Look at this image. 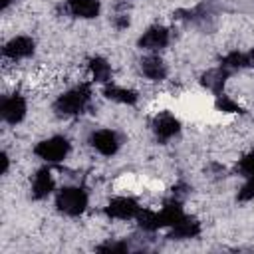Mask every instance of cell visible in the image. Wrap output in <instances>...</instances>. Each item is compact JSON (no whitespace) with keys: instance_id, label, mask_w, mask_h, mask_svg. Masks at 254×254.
<instances>
[{"instance_id":"obj_21","label":"cell","mask_w":254,"mask_h":254,"mask_svg":"<svg viewBox=\"0 0 254 254\" xmlns=\"http://www.w3.org/2000/svg\"><path fill=\"white\" fill-rule=\"evenodd\" d=\"M234 171H236L240 177H244V179H252V177H254V149L248 151L246 155H242V157L238 159Z\"/></svg>"},{"instance_id":"obj_14","label":"cell","mask_w":254,"mask_h":254,"mask_svg":"<svg viewBox=\"0 0 254 254\" xmlns=\"http://www.w3.org/2000/svg\"><path fill=\"white\" fill-rule=\"evenodd\" d=\"M200 230H202V226H200L198 218L185 214L175 226H171L167 238L169 240H190V238H196L200 234Z\"/></svg>"},{"instance_id":"obj_27","label":"cell","mask_w":254,"mask_h":254,"mask_svg":"<svg viewBox=\"0 0 254 254\" xmlns=\"http://www.w3.org/2000/svg\"><path fill=\"white\" fill-rule=\"evenodd\" d=\"M246 67L254 69V48H250V50L246 52Z\"/></svg>"},{"instance_id":"obj_12","label":"cell","mask_w":254,"mask_h":254,"mask_svg":"<svg viewBox=\"0 0 254 254\" xmlns=\"http://www.w3.org/2000/svg\"><path fill=\"white\" fill-rule=\"evenodd\" d=\"M56 189V181L52 175L50 167H42L36 171V175L32 177V185H30V194L36 200H44L48 198Z\"/></svg>"},{"instance_id":"obj_10","label":"cell","mask_w":254,"mask_h":254,"mask_svg":"<svg viewBox=\"0 0 254 254\" xmlns=\"http://www.w3.org/2000/svg\"><path fill=\"white\" fill-rule=\"evenodd\" d=\"M34 52H36V42L30 36H16V38L8 40L2 48V56L8 60H14V62L30 58V56H34Z\"/></svg>"},{"instance_id":"obj_2","label":"cell","mask_w":254,"mask_h":254,"mask_svg":"<svg viewBox=\"0 0 254 254\" xmlns=\"http://www.w3.org/2000/svg\"><path fill=\"white\" fill-rule=\"evenodd\" d=\"M89 196L81 187H62L56 192V208L65 216H79L85 212Z\"/></svg>"},{"instance_id":"obj_24","label":"cell","mask_w":254,"mask_h":254,"mask_svg":"<svg viewBox=\"0 0 254 254\" xmlns=\"http://www.w3.org/2000/svg\"><path fill=\"white\" fill-rule=\"evenodd\" d=\"M204 173H208V177H210L212 181H218V179H224V177H226V169H224L220 163H216V161L208 163L206 169H204Z\"/></svg>"},{"instance_id":"obj_7","label":"cell","mask_w":254,"mask_h":254,"mask_svg":"<svg viewBox=\"0 0 254 254\" xmlns=\"http://www.w3.org/2000/svg\"><path fill=\"white\" fill-rule=\"evenodd\" d=\"M171 42V30L161 26V24H153L149 26L137 40V48L145 50V52H159L163 48H167Z\"/></svg>"},{"instance_id":"obj_25","label":"cell","mask_w":254,"mask_h":254,"mask_svg":"<svg viewBox=\"0 0 254 254\" xmlns=\"http://www.w3.org/2000/svg\"><path fill=\"white\" fill-rule=\"evenodd\" d=\"M111 24H113L115 30H125V28H129V24H131L129 14H127V12H117V14L113 16Z\"/></svg>"},{"instance_id":"obj_11","label":"cell","mask_w":254,"mask_h":254,"mask_svg":"<svg viewBox=\"0 0 254 254\" xmlns=\"http://www.w3.org/2000/svg\"><path fill=\"white\" fill-rule=\"evenodd\" d=\"M230 73H232V71H228L226 67L216 65V67H210V69L202 71L200 77H198V83H200L204 89H208V91L216 97V95L224 93V85H226Z\"/></svg>"},{"instance_id":"obj_6","label":"cell","mask_w":254,"mask_h":254,"mask_svg":"<svg viewBox=\"0 0 254 254\" xmlns=\"http://www.w3.org/2000/svg\"><path fill=\"white\" fill-rule=\"evenodd\" d=\"M151 131L159 143H167L181 133V121L171 111H159L151 119Z\"/></svg>"},{"instance_id":"obj_13","label":"cell","mask_w":254,"mask_h":254,"mask_svg":"<svg viewBox=\"0 0 254 254\" xmlns=\"http://www.w3.org/2000/svg\"><path fill=\"white\" fill-rule=\"evenodd\" d=\"M139 69L151 81H163L169 75V67H167L165 60L161 56H157L155 52L153 54H147V56H143L139 60Z\"/></svg>"},{"instance_id":"obj_3","label":"cell","mask_w":254,"mask_h":254,"mask_svg":"<svg viewBox=\"0 0 254 254\" xmlns=\"http://www.w3.org/2000/svg\"><path fill=\"white\" fill-rule=\"evenodd\" d=\"M69 149H71V143L67 137L54 135V137L38 141L34 145V155L50 165V163H62L69 155Z\"/></svg>"},{"instance_id":"obj_23","label":"cell","mask_w":254,"mask_h":254,"mask_svg":"<svg viewBox=\"0 0 254 254\" xmlns=\"http://www.w3.org/2000/svg\"><path fill=\"white\" fill-rule=\"evenodd\" d=\"M190 185H187L185 181H179L173 189H171V198H175V200H181V202H185L187 198H189V194H190Z\"/></svg>"},{"instance_id":"obj_22","label":"cell","mask_w":254,"mask_h":254,"mask_svg":"<svg viewBox=\"0 0 254 254\" xmlns=\"http://www.w3.org/2000/svg\"><path fill=\"white\" fill-rule=\"evenodd\" d=\"M236 200H240V202L254 200V177H252V179H244V185L238 189Z\"/></svg>"},{"instance_id":"obj_1","label":"cell","mask_w":254,"mask_h":254,"mask_svg":"<svg viewBox=\"0 0 254 254\" xmlns=\"http://www.w3.org/2000/svg\"><path fill=\"white\" fill-rule=\"evenodd\" d=\"M91 83H79L69 87L67 91H64L62 95H58V99L54 101V113L58 117H75L81 115L91 101Z\"/></svg>"},{"instance_id":"obj_18","label":"cell","mask_w":254,"mask_h":254,"mask_svg":"<svg viewBox=\"0 0 254 254\" xmlns=\"http://www.w3.org/2000/svg\"><path fill=\"white\" fill-rule=\"evenodd\" d=\"M218 65L226 67L228 71H238V69H244V67H246V52L232 50V52L224 54V56L218 60Z\"/></svg>"},{"instance_id":"obj_28","label":"cell","mask_w":254,"mask_h":254,"mask_svg":"<svg viewBox=\"0 0 254 254\" xmlns=\"http://www.w3.org/2000/svg\"><path fill=\"white\" fill-rule=\"evenodd\" d=\"M12 2H14V0H2V4H0V10H2V12H4V10H8V6H10Z\"/></svg>"},{"instance_id":"obj_15","label":"cell","mask_w":254,"mask_h":254,"mask_svg":"<svg viewBox=\"0 0 254 254\" xmlns=\"http://www.w3.org/2000/svg\"><path fill=\"white\" fill-rule=\"evenodd\" d=\"M99 10H101L99 0H65L64 2V12L73 18L91 20L99 16Z\"/></svg>"},{"instance_id":"obj_16","label":"cell","mask_w":254,"mask_h":254,"mask_svg":"<svg viewBox=\"0 0 254 254\" xmlns=\"http://www.w3.org/2000/svg\"><path fill=\"white\" fill-rule=\"evenodd\" d=\"M103 97L121 105H135L139 101V93L131 87H123V85H115V83H105L101 89Z\"/></svg>"},{"instance_id":"obj_4","label":"cell","mask_w":254,"mask_h":254,"mask_svg":"<svg viewBox=\"0 0 254 254\" xmlns=\"http://www.w3.org/2000/svg\"><path fill=\"white\" fill-rule=\"evenodd\" d=\"M175 20L179 22H187L192 26H198L200 30H210L214 26V8L210 0H202L200 4H196L194 8H181L173 14Z\"/></svg>"},{"instance_id":"obj_19","label":"cell","mask_w":254,"mask_h":254,"mask_svg":"<svg viewBox=\"0 0 254 254\" xmlns=\"http://www.w3.org/2000/svg\"><path fill=\"white\" fill-rule=\"evenodd\" d=\"M214 107H216V111H222V113H238V115H244L246 113V109L238 101H234L232 97H228L226 93H220V95L214 97Z\"/></svg>"},{"instance_id":"obj_5","label":"cell","mask_w":254,"mask_h":254,"mask_svg":"<svg viewBox=\"0 0 254 254\" xmlns=\"http://www.w3.org/2000/svg\"><path fill=\"white\" fill-rule=\"evenodd\" d=\"M143 206L133 196H115L103 206V214L113 220H133Z\"/></svg>"},{"instance_id":"obj_9","label":"cell","mask_w":254,"mask_h":254,"mask_svg":"<svg viewBox=\"0 0 254 254\" xmlns=\"http://www.w3.org/2000/svg\"><path fill=\"white\" fill-rule=\"evenodd\" d=\"M89 145L103 157H111L119 151L121 147V139L115 131L111 129H97L89 135Z\"/></svg>"},{"instance_id":"obj_17","label":"cell","mask_w":254,"mask_h":254,"mask_svg":"<svg viewBox=\"0 0 254 254\" xmlns=\"http://www.w3.org/2000/svg\"><path fill=\"white\" fill-rule=\"evenodd\" d=\"M89 73H91V79L95 81V83H101V85H105V83H111V75H113V69H111V64L105 60V58H101V56H93V58H89Z\"/></svg>"},{"instance_id":"obj_26","label":"cell","mask_w":254,"mask_h":254,"mask_svg":"<svg viewBox=\"0 0 254 254\" xmlns=\"http://www.w3.org/2000/svg\"><path fill=\"white\" fill-rule=\"evenodd\" d=\"M2 175H6L8 173V165H10V157H8V153L6 151H2Z\"/></svg>"},{"instance_id":"obj_20","label":"cell","mask_w":254,"mask_h":254,"mask_svg":"<svg viewBox=\"0 0 254 254\" xmlns=\"http://www.w3.org/2000/svg\"><path fill=\"white\" fill-rule=\"evenodd\" d=\"M131 250L133 246L129 244V240H107L95 246V252H103V254H127Z\"/></svg>"},{"instance_id":"obj_8","label":"cell","mask_w":254,"mask_h":254,"mask_svg":"<svg viewBox=\"0 0 254 254\" xmlns=\"http://www.w3.org/2000/svg\"><path fill=\"white\" fill-rule=\"evenodd\" d=\"M26 111H28V105L20 93L6 95L0 103V115L8 125H18L20 121H24Z\"/></svg>"}]
</instances>
